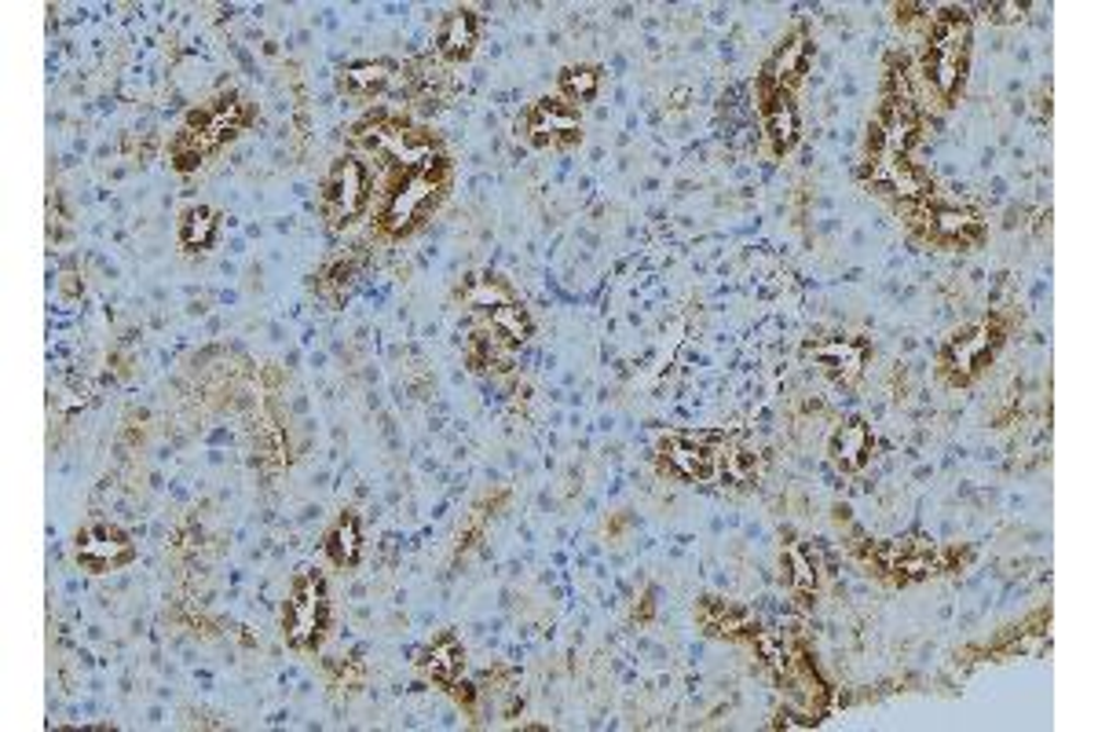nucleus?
I'll list each match as a JSON object with an SVG mask.
<instances>
[{
	"mask_svg": "<svg viewBox=\"0 0 1098 732\" xmlns=\"http://www.w3.org/2000/svg\"><path fill=\"white\" fill-rule=\"evenodd\" d=\"M966 45H971V23H966L963 12H941L933 19L922 74H927V81L941 92V100H952V95L960 92L963 67H966Z\"/></svg>",
	"mask_w": 1098,
	"mask_h": 732,
	"instance_id": "nucleus-1",
	"label": "nucleus"
},
{
	"mask_svg": "<svg viewBox=\"0 0 1098 732\" xmlns=\"http://www.w3.org/2000/svg\"><path fill=\"white\" fill-rule=\"evenodd\" d=\"M282 627H285V641H290L293 649H312V644L323 638L326 594L315 575H301L293 583V597L282 611Z\"/></svg>",
	"mask_w": 1098,
	"mask_h": 732,
	"instance_id": "nucleus-2",
	"label": "nucleus"
},
{
	"mask_svg": "<svg viewBox=\"0 0 1098 732\" xmlns=\"http://www.w3.org/2000/svg\"><path fill=\"white\" fill-rule=\"evenodd\" d=\"M433 169L411 172V177H406L400 188L392 191L389 205H384V232H389V235H406L411 227L422 224L425 213L436 205V199H439V177H436Z\"/></svg>",
	"mask_w": 1098,
	"mask_h": 732,
	"instance_id": "nucleus-3",
	"label": "nucleus"
},
{
	"mask_svg": "<svg viewBox=\"0 0 1098 732\" xmlns=\"http://www.w3.org/2000/svg\"><path fill=\"white\" fill-rule=\"evenodd\" d=\"M136 550H132V539L117 523H88L85 531H77V561H81L88 572L103 575L125 567Z\"/></svg>",
	"mask_w": 1098,
	"mask_h": 732,
	"instance_id": "nucleus-4",
	"label": "nucleus"
},
{
	"mask_svg": "<svg viewBox=\"0 0 1098 732\" xmlns=\"http://www.w3.org/2000/svg\"><path fill=\"white\" fill-rule=\"evenodd\" d=\"M323 205H326V216L340 224H351L356 216L362 213L367 205V172H362L359 161H337L326 177V191H323Z\"/></svg>",
	"mask_w": 1098,
	"mask_h": 732,
	"instance_id": "nucleus-5",
	"label": "nucleus"
},
{
	"mask_svg": "<svg viewBox=\"0 0 1098 732\" xmlns=\"http://www.w3.org/2000/svg\"><path fill=\"white\" fill-rule=\"evenodd\" d=\"M663 458H666V465L674 469L677 476H685V480H699V484H707V480L718 476V454L707 447V436L703 440H688V436H666L663 440Z\"/></svg>",
	"mask_w": 1098,
	"mask_h": 732,
	"instance_id": "nucleus-6",
	"label": "nucleus"
},
{
	"mask_svg": "<svg viewBox=\"0 0 1098 732\" xmlns=\"http://www.w3.org/2000/svg\"><path fill=\"white\" fill-rule=\"evenodd\" d=\"M993 345H996V330H993V326H988V323L974 326V330L960 334L949 348H944V367H949V374L955 381L974 378L977 370H982L985 356L993 352Z\"/></svg>",
	"mask_w": 1098,
	"mask_h": 732,
	"instance_id": "nucleus-7",
	"label": "nucleus"
},
{
	"mask_svg": "<svg viewBox=\"0 0 1098 732\" xmlns=\"http://www.w3.org/2000/svg\"><path fill=\"white\" fill-rule=\"evenodd\" d=\"M527 128L538 144H557V139H575L579 136V114L560 100H542L527 114Z\"/></svg>",
	"mask_w": 1098,
	"mask_h": 732,
	"instance_id": "nucleus-8",
	"label": "nucleus"
},
{
	"mask_svg": "<svg viewBox=\"0 0 1098 732\" xmlns=\"http://www.w3.org/2000/svg\"><path fill=\"white\" fill-rule=\"evenodd\" d=\"M806 59H809V41L802 34L791 37L787 45L773 56V63L765 67V92L769 95L787 92L791 85L802 78V70H806Z\"/></svg>",
	"mask_w": 1098,
	"mask_h": 732,
	"instance_id": "nucleus-9",
	"label": "nucleus"
},
{
	"mask_svg": "<svg viewBox=\"0 0 1098 732\" xmlns=\"http://www.w3.org/2000/svg\"><path fill=\"white\" fill-rule=\"evenodd\" d=\"M867 458H872V429H867L864 421L842 425V429L831 436V462L845 469V473L864 469Z\"/></svg>",
	"mask_w": 1098,
	"mask_h": 732,
	"instance_id": "nucleus-10",
	"label": "nucleus"
},
{
	"mask_svg": "<svg viewBox=\"0 0 1098 732\" xmlns=\"http://www.w3.org/2000/svg\"><path fill=\"white\" fill-rule=\"evenodd\" d=\"M436 45H439V56L444 59H455V63L469 59L472 48H477V15H472L469 8L450 12L444 19V26H439Z\"/></svg>",
	"mask_w": 1098,
	"mask_h": 732,
	"instance_id": "nucleus-11",
	"label": "nucleus"
},
{
	"mask_svg": "<svg viewBox=\"0 0 1098 732\" xmlns=\"http://www.w3.org/2000/svg\"><path fill=\"white\" fill-rule=\"evenodd\" d=\"M765 136H769V147H773V155H787V150L798 144V114H795V106H791L787 92L769 95V103H765Z\"/></svg>",
	"mask_w": 1098,
	"mask_h": 732,
	"instance_id": "nucleus-12",
	"label": "nucleus"
},
{
	"mask_svg": "<svg viewBox=\"0 0 1098 732\" xmlns=\"http://www.w3.org/2000/svg\"><path fill=\"white\" fill-rule=\"evenodd\" d=\"M872 180L883 183V188H889L894 194H900V199H919V194L927 191L922 188V180L916 177V169H911L905 158H894V155H875Z\"/></svg>",
	"mask_w": 1098,
	"mask_h": 732,
	"instance_id": "nucleus-13",
	"label": "nucleus"
},
{
	"mask_svg": "<svg viewBox=\"0 0 1098 732\" xmlns=\"http://www.w3.org/2000/svg\"><path fill=\"white\" fill-rule=\"evenodd\" d=\"M813 356H817L824 367H831L842 381H853L864 370V356L867 352H864L861 341H850V337H842V341L817 345V348H813Z\"/></svg>",
	"mask_w": 1098,
	"mask_h": 732,
	"instance_id": "nucleus-14",
	"label": "nucleus"
},
{
	"mask_svg": "<svg viewBox=\"0 0 1098 732\" xmlns=\"http://www.w3.org/2000/svg\"><path fill=\"white\" fill-rule=\"evenodd\" d=\"M359 550H362L359 520H356V513H345V517L334 523V531H329L326 553H329V561H334L337 567H351V564L359 561Z\"/></svg>",
	"mask_w": 1098,
	"mask_h": 732,
	"instance_id": "nucleus-15",
	"label": "nucleus"
},
{
	"mask_svg": "<svg viewBox=\"0 0 1098 732\" xmlns=\"http://www.w3.org/2000/svg\"><path fill=\"white\" fill-rule=\"evenodd\" d=\"M461 666H466V652L455 638H439L433 649H428V660H425V671L436 677V682H447L455 685Z\"/></svg>",
	"mask_w": 1098,
	"mask_h": 732,
	"instance_id": "nucleus-16",
	"label": "nucleus"
},
{
	"mask_svg": "<svg viewBox=\"0 0 1098 732\" xmlns=\"http://www.w3.org/2000/svg\"><path fill=\"white\" fill-rule=\"evenodd\" d=\"M780 567H784V583L795 589L798 597H809L813 589H817V564H813V556L806 550L791 545V550H784V556H780Z\"/></svg>",
	"mask_w": 1098,
	"mask_h": 732,
	"instance_id": "nucleus-17",
	"label": "nucleus"
},
{
	"mask_svg": "<svg viewBox=\"0 0 1098 732\" xmlns=\"http://www.w3.org/2000/svg\"><path fill=\"white\" fill-rule=\"evenodd\" d=\"M758 454L751 451V447H725V451L718 454V473L721 480H729V484L736 487H743V484H754L758 480Z\"/></svg>",
	"mask_w": 1098,
	"mask_h": 732,
	"instance_id": "nucleus-18",
	"label": "nucleus"
},
{
	"mask_svg": "<svg viewBox=\"0 0 1098 732\" xmlns=\"http://www.w3.org/2000/svg\"><path fill=\"white\" fill-rule=\"evenodd\" d=\"M933 235L944 238V243H974L982 235V221L966 210H941L933 216Z\"/></svg>",
	"mask_w": 1098,
	"mask_h": 732,
	"instance_id": "nucleus-19",
	"label": "nucleus"
},
{
	"mask_svg": "<svg viewBox=\"0 0 1098 732\" xmlns=\"http://www.w3.org/2000/svg\"><path fill=\"white\" fill-rule=\"evenodd\" d=\"M389 78H392V70L384 67V63H351V67L340 70V85H345L348 92H362V95L381 92L384 85H389Z\"/></svg>",
	"mask_w": 1098,
	"mask_h": 732,
	"instance_id": "nucleus-20",
	"label": "nucleus"
},
{
	"mask_svg": "<svg viewBox=\"0 0 1098 732\" xmlns=\"http://www.w3.org/2000/svg\"><path fill=\"white\" fill-rule=\"evenodd\" d=\"M213 235H216V213H213V210L198 205V210H187V213H183L180 243H183L187 249H205L209 243H213Z\"/></svg>",
	"mask_w": 1098,
	"mask_h": 732,
	"instance_id": "nucleus-21",
	"label": "nucleus"
},
{
	"mask_svg": "<svg viewBox=\"0 0 1098 732\" xmlns=\"http://www.w3.org/2000/svg\"><path fill=\"white\" fill-rule=\"evenodd\" d=\"M491 330L502 337L505 345H520L527 341V334H531V319H527V312L524 308H516V304H502V308H494L491 312Z\"/></svg>",
	"mask_w": 1098,
	"mask_h": 732,
	"instance_id": "nucleus-22",
	"label": "nucleus"
},
{
	"mask_svg": "<svg viewBox=\"0 0 1098 732\" xmlns=\"http://www.w3.org/2000/svg\"><path fill=\"white\" fill-rule=\"evenodd\" d=\"M699 619L710 633H725V638H736V633L751 630L747 616H740V611L729 608V605H718V600H707L703 611H699Z\"/></svg>",
	"mask_w": 1098,
	"mask_h": 732,
	"instance_id": "nucleus-23",
	"label": "nucleus"
},
{
	"mask_svg": "<svg viewBox=\"0 0 1098 732\" xmlns=\"http://www.w3.org/2000/svg\"><path fill=\"white\" fill-rule=\"evenodd\" d=\"M601 89V70L593 67H568L560 74V92L568 95L571 103H590Z\"/></svg>",
	"mask_w": 1098,
	"mask_h": 732,
	"instance_id": "nucleus-24",
	"label": "nucleus"
},
{
	"mask_svg": "<svg viewBox=\"0 0 1098 732\" xmlns=\"http://www.w3.org/2000/svg\"><path fill=\"white\" fill-rule=\"evenodd\" d=\"M461 297L472 308H502V304H509V290L494 279H469V290Z\"/></svg>",
	"mask_w": 1098,
	"mask_h": 732,
	"instance_id": "nucleus-25",
	"label": "nucleus"
},
{
	"mask_svg": "<svg viewBox=\"0 0 1098 732\" xmlns=\"http://www.w3.org/2000/svg\"><path fill=\"white\" fill-rule=\"evenodd\" d=\"M209 155V150L202 147V139H198L194 133H183L172 139V147H169V158H172V166L180 169V172H191L202 166V158Z\"/></svg>",
	"mask_w": 1098,
	"mask_h": 732,
	"instance_id": "nucleus-26",
	"label": "nucleus"
},
{
	"mask_svg": "<svg viewBox=\"0 0 1098 732\" xmlns=\"http://www.w3.org/2000/svg\"><path fill=\"white\" fill-rule=\"evenodd\" d=\"M988 12H993V23H1018V19L1021 15H1026V8H1021V4H993V8H988Z\"/></svg>",
	"mask_w": 1098,
	"mask_h": 732,
	"instance_id": "nucleus-27",
	"label": "nucleus"
}]
</instances>
